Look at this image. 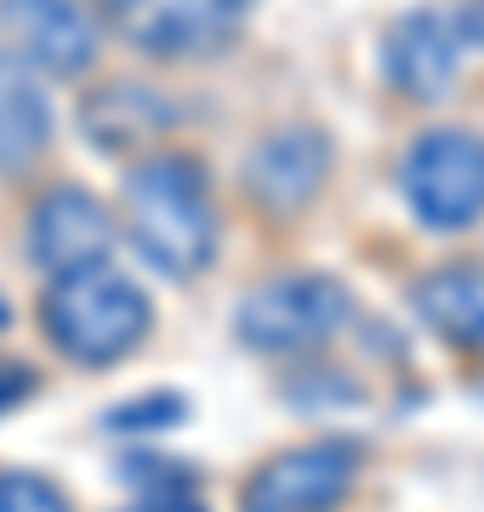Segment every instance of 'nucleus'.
I'll return each instance as SVG.
<instances>
[{
  "label": "nucleus",
  "instance_id": "3",
  "mask_svg": "<svg viewBox=\"0 0 484 512\" xmlns=\"http://www.w3.org/2000/svg\"><path fill=\"white\" fill-rule=\"evenodd\" d=\"M354 319V291L336 274H280L240 296L234 336L251 353H314Z\"/></svg>",
  "mask_w": 484,
  "mask_h": 512
},
{
  "label": "nucleus",
  "instance_id": "12",
  "mask_svg": "<svg viewBox=\"0 0 484 512\" xmlns=\"http://www.w3.org/2000/svg\"><path fill=\"white\" fill-rule=\"evenodd\" d=\"M52 143V103L40 92L35 63L23 52H0V171H29Z\"/></svg>",
  "mask_w": 484,
  "mask_h": 512
},
{
  "label": "nucleus",
  "instance_id": "1",
  "mask_svg": "<svg viewBox=\"0 0 484 512\" xmlns=\"http://www.w3.org/2000/svg\"><path fill=\"white\" fill-rule=\"evenodd\" d=\"M126 234L166 279H194L217 251V211L211 183L194 154L160 148L126 171Z\"/></svg>",
  "mask_w": 484,
  "mask_h": 512
},
{
  "label": "nucleus",
  "instance_id": "16",
  "mask_svg": "<svg viewBox=\"0 0 484 512\" xmlns=\"http://www.w3.org/2000/svg\"><path fill=\"white\" fill-rule=\"evenodd\" d=\"M35 387H40L35 370L23 365V359H12V353H0V416H6V410H18Z\"/></svg>",
  "mask_w": 484,
  "mask_h": 512
},
{
  "label": "nucleus",
  "instance_id": "11",
  "mask_svg": "<svg viewBox=\"0 0 484 512\" xmlns=\"http://www.w3.org/2000/svg\"><path fill=\"white\" fill-rule=\"evenodd\" d=\"M80 126L103 154H137L143 143H154L171 126V103L154 92L149 80H109L86 92L80 103Z\"/></svg>",
  "mask_w": 484,
  "mask_h": 512
},
{
  "label": "nucleus",
  "instance_id": "8",
  "mask_svg": "<svg viewBox=\"0 0 484 512\" xmlns=\"http://www.w3.org/2000/svg\"><path fill=\"white\" fill-rule=\"evenodd\" d=\"M462 23L439 12V6H416L405 18L388 23L382 35V74L388 86L410 103H439L456 86V63H462Z\"/></svg>",
  "mask_w": 484,
  "mask_h": 512
},
{
  "label": "nucleus",
  "instance_id": "18",
  "mask_svg": "<svg viewBox=\"0 0 484 512\" xmlns=\"http://www.w3.org/2000/svg\"><path fill=\"white\" fill-rule=\"evenodd\" d=\"M456 23H462L467 46H484V0H467L462 12H456Z\"/></svg>",
  "mask_w": 484,
  "mask_h": 512
},
{
  "label": "nucleus",
  "instance_id": "15",
  "mask_svg": "<svg viewBox=\"0 0 484 512\" xmlns=\"http://www.w3.org/2000/svg\"><path fill=\"white\" fill-rule=\"evenodd\" d=\"M183 399L177 393H149V399H131L126 410H109V427H171V421H183Z\"/></svg>",
  "mask_w": 484,
  "mask_h": 512
},
{
  "label": "nucleus",
  "instance_id": "4",
  "mask_svg": "<svg viewBox=\"0 0 484 512\" xmlns=\"http://www.w3.org/2000/svg\"><path fill=\"white\" fill-rule=\"evenodd\" d=\"M399 194L422 228L456 234L484 211V137L462 126H433L399 160Z\"/></svg>",
  "mask_w": 484,
  "mask_h": 512
},
{
  "label": "nucleus",
  "instance_id": "9",
  "mask_svg": "<svg viewBox=\"0 0 484 512\" xmlns=\"http://www.w3.org/2000/svg\"><path fill=\"white\" fill-rule=\"evenodd\" d=\"M0 23L29 63L52 74L92 69L103 40V0H0Z\"/></svg>",
  "mask_w": 484,
  "mask_h": 512
},
{
  "label": "nucleus",
  "instance_id": "5",
  "mask_svg": "<svg viewBox=\"0 0 484 512\" xmlns=\"http://www.w3.org/2000/svg\"><path fill=\"white\" fill-rule=\"evenodd\" d=\"M103 23L131 52L160 63H194L240 35L245 0H103Z\"/></svg>",
  "mask_w": 484,
  "mask_h": 512
},
{
  "label": "nucleus",
  "instance_id": "14",
  "mask_svg": "<svg viewBox=\"0 0 484 512\" xmlns=\"http://www.w3.org/2000/svg\"><path fill=\"white\" fill-rule=\"evenodd\" d=\"M0 512H75L69 495L40 473H0Z\"/></svg>",
  "mask_w": 484,
  "mask_h": 512
},
{
  "label": "nucleus",
  "instance_id": "2",
  "mask_svg": "<svg viewBox=\"0 0 484 512\" xmlns=\"http://www.w3.org/2000/svg\"><path fill=\"white\" fill-rule=\"evenodd\" d=\"M40 325H46V336L63 359H75L86 370H109L114 359H126L149 336L154 302L143 296L137 279L97 262V268H80V274H63L46 285Z\"/></svg>",
  "mask_w": 484,
  "mask_h": 512
},
{
  "label": "nucleus",
  "instance_id": "6",
  "mask_svg": "<svg viewBox=\"0 0 484 512\" xmlns=\"http://www.w3.org/2000/svg\"><path fill=\"white\" fill-rule=\"evenodd\" d=\"M359 484V444L319 439L268 456L245 478L240 512H336Z\"/></svg>",
  "mask_w": 484,
  "mask_h": 512
},
{
  "label": "nucleus",
  "instance_id": "13",
  "mask_svg": "<svg viewBox=\"0 0 484 512\" xmlns=\"http://www.w3.org/2000/svg\"><path fill=\"white\" fill-rule=\"evenodd\" d=\"M410 308L439 342L484 353V262H456V268L416 279Z\"/></svg>",
  "mask_w": 484,
  "mask_h": 512
},
{
  "label": "nucleus",
  "instance_id": "7",
  "mask_svg": "<svg viewBox=\"0 0 484 512\" xmlns=\"http://www.w3.org/2000/svg\"><path fill=\"white\" fill-rule=\"evenodd\" d=\"M331 160H336V148L319 126H280L251 143L240 177H245V194L262 211L297 217V211H308L319 200V188L331 177Z\"/></svg>",
  "mask_w": 484,
  "mask_h": 512
},
{
  "label": "nucleus",
  "instance_id": "19",
  "mask_svg": "<svg viewBox=\"0 0 484 512\" xmlns=\"http://www.w3.org/2000/svg\"><path fill=\"white\" fill-rule=\"evenodd\" d=\"M12 325V308H6V296H0V330Z\"/></svg>",
  "mask_w": 484,
  "mask_h": 512
},
{
  "label": "nucleus",
  "instance_id": "17",
  "mask_svg": "<svg viewBox=\"0 0 484 512\" xmlns=\"http://www.w3.org/2000/svg\"><path fill=\"white\" fill-rule=\"evenodd\" d=\"M120 512H205L200 501L188 490H177V484H166V490H143L131 507H120Z\"/></svg>",
  "mask_w": 484,
  "mask_h": 512
},
{
  "label": "nucleus",
  "instance_id": "10",
  "mask_svg": "<svg viewBox=\"0 0 484 512\" xmlns=\"http://www.w3.org/2000/svg\"><path fill=\"white\" fill-rule=\"evenodd\" d=\"M109 245H114V217L86 188H52L29 211V256L52 279L97 268L109 256Z\"/></svg>",
  "mask_w": 484,
  "mask_h": 512
}]
</instances>
